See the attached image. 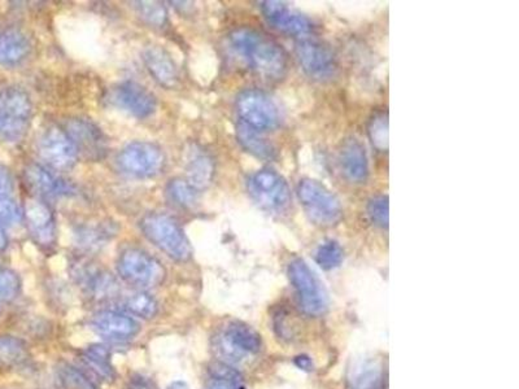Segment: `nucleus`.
I'll return each instance as SVG.
<instances>
[{"instance_id": "ea45409f", "label": "nucleus", "mask_w": 519, "mask_h": 389, "mask_svg": "<svg viewBox=\"0 0 519 389\" xmlns=\"http://www.w3.org/2000/svg\"><path fill=\"white\" fill-rule=\"evenodd\" d=\"M129 389H159V387L151 378L137 374L130 378Z\"/></svg>"}, {"instance_id": "7c9ffc66", "label": "nucleus", "mask_w": 519, "mask_h": 389, "mask_svg": "<svg viewBox=\"0 0 519 389\" xmlns=\"http://www.w3.org/2000/svg\"><path fill=\"white\" fill-rule=\"evenodd\" d=\"M369 137L371 143L380 152L388 149V116L386 112H378L369 122Z\"/></svg>"}, {"instance_id": "423d86ee", "label": "nucleus", "mask_w": 519, "mask_h": 389, "mask_svg": "<svg viewBox=\"0 0 519 389\" xmlns=\"http://www.w3.org/2000/svg\"><path fill=\"white\" fill-rule=\"evenodd\" d=\"M237 112L241 123L260 132L277 129L282 122L277 103L260 90L243 91L237 99Z\"/></svg>"}, {"instance_id": "9b49d317", "label": "nucleus", "mask_w": 519, "mask_h": 389, "mask_svg": "<svg viewBox=\"0 0 519 389\" xmlns=\"http://www.w3.org/2000/svg\"><path fill=\"white\" fill-rule=\"evenodd\" d=\"M38 149L44 162L58 172L72 169L78 160L75 144L60 126L51 125L44 130Z\"/></svg>"}, {"instance_id": "c85d7f7f", "label": "nucleus", "mask_w": 519, "mask_h": 389, "mask_svg": "<svg viewBox=\"0 0 519 389\" xmlns=\"http://www.w3.org/2000/svg\"><path fill=\"white\" fill-rule=\"evenodd\" d=\"M199 191L184 178H174L167 185V196L170 203L182 209H193L197 204Z\"/></svg>"}, {"instance_id": "6ab92c4d", "label": "nucleus", "mask_w": 519, "mask_h": 389, "mask_svg": "<svg viewBox=\"0 0 519 389\" xmlns=\"http://www.w3.org/2000/svg\"><path fill=\"white\" fill-rule=\"evenodd\" d=\"M75 276L79 285L96 299L109 297L117 290L116 279L112 274L88 262L77 265Z\"/></svg>"}, {"instance_id": "9d476101", "label": "nucleus", "mask_w": 519, "mask_h": 389, "mask_svg": "<svg viewBox=\"0 0 519 389\" xmlns=\"http://www.w3.org/2000/svg\"><path fill=\"white\" fill-rule=\"evenodd\" d=\"M288 278L305 313L320 315L326 311L327 299L323 285L305 261L300 258L294 259L288 267Z\"/></svg>"}, {"instance_id": "5701e85b", "label": "nucleus", "mask_w": 519, "mask_h": 389, "mask_svg": "<svg viewBox=\"0 0 519 389\" xmlns=\"http://www.w3.org/2000/svg\"><path fill=\"white\" fill-rule=\"evenodd\" d=\"M32 44L28 35L17 28L0 32V65L14 67L28 58Z\"/></svg>"}, {"instance_id": "2eb2a0df", "label": "nucleus", "mask_w": 519, "mask_h": 389, "mask_svg": "<svg viewBox=\"0 0 519 389\" xmlns=\"http://www.w3.org/2000/svg\"><path fill=\"white\" fill-rule=\"evenodd\" d=\"M23 214L35 243L52 249L56 243V221L51 208L42 199L32 197L26 200Z\"/></svg>"}, {"instance_id": "58836bf2", "label": "nucleus", "mask_w": 519, "mask_h": 389, "mask_svg": "<svg viewBox=\"0 0 519 389\" xmlns=\"http://www.w3.org/2000/svg\"><path fill=\"white\" fill-rule=\"evenodd\" d=\"M14 190V178H12L10 170L0 164V194L8 196V194Z\"/></svg>"}, {"instance_id": "0eeeda50", "label": "nucleus", "mask_w": 519, "mask_h": 389, "mask_svg": "<svg viewBox=\"0 0 519 389\" xmlns=\"http://www.w3.org/2000/svg\"><path fill=\"white\" fill-rule=\"evenodd\" d=\"M117 267L126 282L141 288L158 287L167 276V271L158 258L137 249L123 250Z\"/></svg>"}, {"instance_id": "c9c22d12", "label": "nucleus", "mask_w": 519, "mask_h": 389, "mask_svg": "<svg viewBox=\"0 0 519 389\" xmlns=\"http://www.w3.org/2000/svg\"><path fill=\"white\" fill-rule=\"evenodd\" d=\"M135 5H137L138 14L144 22L155 26L164 25L167 22V11L160 3L138 2Z\"/></svg>"}, {"instance_id": "f03ea898", "label": "nucleus", "mask_w": 519, "mask_h": 389, "mask_svg": "<svg viewBox=\"0 0 519 389\" xmlns=\"http://www.w3.org/2000/svg\"><path fill=\"white\" fill-rule=\"evenodd\" d=\"M141 230L153 246L176 261H188L193 249L182 227L165 213H150L141 218Z\"/></svg>"}, {"instance_id": "e433bc0d", "label": "nucleus", "mask_w": 519, "mask_h": 389, "mask_svg": "<svg viewBox=\"0 0 519 389\" xmlns=\"http://www.w3.org/2000/svg\"><path fill=\"white\" fill-rule=\"evenodd\" d=\"M388 212L389 209L387 196H383V194H380V196L373 197V199L369 202L368 214L374 225L382 227V229L387 227Z\"/></svg>"}, {"instance_id": "39448f33", "label": "nucleus", "mask_w": 519, "mask_h": 389, "mask_svg": "<svg viewBox=\"0 0 519 389\" xmlns=\"http://www.w3.org/2000/svg\"><path fill=\"white\" fill-rule=\"evenodd\" d=\"M247 187L253 202L270 213H285L290 208V188L287 182L274 170L262 169L252 174Z\"/></svg>"}, {"instance_id": "b1692460", "label": "nucleus", "mask_w": 519, "mask_h": 389, "mask_svg": "<svg viewBox=\"0 0 519 389\" xmlns=\"http://www.w3.org/2000/svg\"><path fill=\"white\" fill-rule=\"evenodd\" d=\"M348 389H383L385 371L377 359H364L350 368L347 376Z\"/></svg>"}, {"instance_id": "4c0bfd02", "label": "nucleus", "mask_w": 519, "mask_h": 389, "mask_svg": "<svg viewBox=\"0 0 519 389\" xmlns=\"http://www.w3.org/2000/svg\"><path fill=\"white\" fill-rule=\"evenodd\" d=\"M23 211L8 196L0 194V226H14L22 222Z\"/></svg>"}, {"instance_id": "a19ab883", "label": "nucleus", "mask_w": 519, "mask_h": 389, "mask_svg": "<svg viewBox=\"0 0 519 389\" xmlns=\"http://www.w3.org/2000/svg\"><path fill=\"white\" fill-rule=\"evenodd\" d=\"M297 367L303 368V370L311 371L314 368V364H312L311 358L306 356H300L295 359Z\"/></svg>"}, {"instance_id": "aec40b11", "label": "nucleus", "mask_w": 519, "mask_h": 389, "mask_svg": "<svg viewBox=\"0 0 519 389\" xmlns=\"http://www.w3.org/2000/svg\"><path fill=\"white\" fill-rule=\"evenodd\" d=\"M23 174H25L26 184L38 199L63 196V194H69L72 191L70 185L65 184L63 179L58 178L41 165H29Z\"/></svg>"}, {"instance_id": "f8f14e48", "label": "nucleus", "mask_w": 519, "mask_h": 389, "mask_svg": "<svg viewBox=\"0 0 519 389\" xmlns=\"http://www.w3.org/2000/svg\"><path fill=\"white\" fill-rule=\"evenodd\" d=\"M64 130L75 144L78 158L82 156L86 160L99 161L107 155V140L93 121L70 119L65 123Z\"/></svg>"}, {"instance_id": "c03bdc74", "label": "nucleus", "mask_w": 519, "mask_h": 389, "mask_svg": "<svg viewBox=\"0 0 519 389\" xmlns=\"http://www.w3.org/2000/svg\"><path fill=\"white\" fill-rule=\"evenodd\" d=\"M2 302V300H0ZM0 313H2V303H0Z\"/></svg>"}, {"instance_id": "bb28decb", "label": "nucleus", "mask_w": 519, "mask_h": 389, "mask_svg": "<svg viewBox=\"0 0 519 389\" xmlns=\"http://www.w3.org/2000/svg\"><path fill=\"white\" fill-rule=\"evenodd\" d=\"M205 389H243L241 374L223 362L212 365Z\"/></svg>"}, {"instance_id": "412c9836", "label": "nucleus", "mask_w": 519, "mask_h": 389, "mask_svg": "<svg viewBox=\"0 0 519 389\" xmlns=\"http://www.w3.org/2000/svg\"><path fill=\"white\" fill-rule=\"evenodd\" d=\"M341 173L352 184H364L369 174L367 152L355 138L344 141L339 152Z\"/></svg>"}, {"instance_id": "4be33fe9", "label": "nucleus", "mask_w": 519, "mask_h": 389, "mask_svg": "<svg viewBox=\"0 0 519 389\" xmlns=\"http://www.w3.org/2000/svg\"><path fill=\"white\" fill-rule=\"evenodd\" d=\"M143 60L149 72L161 86L173 88L178 85V69L167 50L160 46L147 47L143 52Z\"/></svg>"}, {"instance_id": "a211bd4d", "label": "nucleus", "mask_w": 519, "mask_h": 389, "mask_svg": "<svg viewBox=\"0 0 519 389\" xmlns=\"http://www.w3.org/2000/svg\"><path fill=\"white\" fill-rule=\"evenodd\" d=\"M91 326L97 334L114 340L132 339L141 330L140 323L129 315L111 311L100 312L94 315Z\"/></svg>"}, {"instance_id": "2f4dec72", "label": "nucleus", "mask_w": 519, "mask_h": 389, "mask_svg": "<svg viewBox=\"0 0 519 389\" xmlns=\"http://www.w3.org/2000/svg\"><path fill=\"white\" fill-rule=\"evenodd\" d=\"M315 261L323 270H332L343 261V249L336 241H324L315 252Z\"/></svg>"}, {"instance_id": "79ce46f5", "label": "nucleus", "mask_w": 519, "mask_h": 389, "mask_svg": "<svg viewBox=\"0 0 519 389\" xmlns=\"http://www.w3.org/2000/svg\"><path fill=\"white\" fill-rule=\"evenodd\" d=\"M7 243H8L7 237H5L2 226H0V253H2L3 250L5 249V247H7Z\"/></svg>"}, {"instance_id": "20e7f679", "label": "nucleus", "mask_w": 519, "mask_h": 389, "mask_svg": "<svg viewBox=\"0 0 519 389\" xmlns=\"http://www.w3.org/2000/svg\"><path fill=\"white\" fill-rule=\"evenodd\" d=\"M300 203L314 225L332 227L343 217L341 202L323 185L314 179H303L297 187Z\"/></svg>"}, {"instance_id": "6e6552de", "label": "nucleus", "mask_w": 519, "mask_h": 389, "mask_svg": "<svg viewBox=\"0 0 519 389\" xmlns=\"http://www.w3.org/2000/svg\"><path fill=\"white\" fill-rule=\"evenodd\" d=\"M117 165L129 176L151 178L160 174L165 155L160 147L151 141H132L117 156Z\"/></svg>"}, {"instance_id": "473e14b6", "label": "nucleus", "mask_w": 519, "mask_h": 389, "mask_svg": "<svg viewBox=\"0 0 519 389\" xmlns=\"http://www.w3.org/2000/svg\"><path fill=\"white\" fill-rule=\"evenodd\" d=\"M109 234V230L105 226H85L77 231L78 237L79 246L84 247L87 250L99 249L100 246H105V238Z\"/></svg>"}, {"instance_id": "a878e982", "label": "nucleus", "mask_w": 519, "mask_h": 389, "mask_svg": "<svg viewBox=\"0 0 519 389\" xmlns=\"http://www.w3.org/2000/svg\"><path fill=\"white\" fill-rule=\"evenodd\" d=\"M85 365L97 376L105 380L114 378V370L111 365L109 350L103 346L88 347L84 352Z\"/></svg>"}, {"instance_id": "f704fd0d", "label": "nucleus", "mask_w": 519, "mask_h": 389, "mask_svg": "<svg viewBox=\"0 0 519 389\" xmlns=\"http://www.w3.org/2000/svg\"><path fill=\"white\" fill-rule=\"evenodd\" d=\"M20 287H22V283L14 271L0 269V300L12 302L16 299Z\"/></svg>"}, {"instance_id": "37998d69", "label": "nucleus", "mask_w": 519, "mask_h": 389, "mask_svg": "<svg viewBox=\"0 0 519 389\" xmlns=\"http://www.w3.org/2000/svg\"><path fill=\"white\" fill-rule=\"evenodd\" d=\"M168 389H190V387H188L187 383L178 380V382L172 383Z\"/></svg>"}, {"instance_id": "cd10ccee", "label": "nucleus", "mask_w": 519, "mask_h": 389, "mask_svg": "<svg viewBox=\"0 0 519 389\" xmlns=\"http://www.w3.org/2000/svg\"><path fill=\"white\" fill-rule=\"evenodd\" d=\"M123 308L129 313L143 318V320H151L159 312V305L151 294L147 292L138 291L129 294L121 303Z\"/></svg>"}, {"instance_id": "f3484780", "label": "nucleus", "mask_w": 519, "mask_h": 389, "mask_svg": "<svg viewBox=\"0 0 519 389\" xmlns=\"http://www.w3.org/2000/svg\"><path fill=\"white\" fill-rule=\"evenodd\" d=\"M186 181L195 190H205L214 181V161L203 147L191 144L185 153Z\"/></svg>"}, {"instance_id": "f257e3e1", "label": "nucleus", "mask_w": 519, "mask_h": 389, "mask_svg": "<svg viewBox=\"0 0 519 389\" xmlns=\"http://www.w3.org/2000/svg\"><path fill=\"white\" fill-rule=\"evenodd\" d=\"M229 46L250 69L264 78L277 81L287 72V54L281 44L264 32L249 28L238 29L229 35Z\"/></svg>"}, {"instance_id": "dca6fc26", "label": "nucleus", "mask_w": 519, "mask_h": 389, "mask_svg": "<svg viewBox=\"0 0 519 389\" xmlns=\"http://www.w3.org/2000/svg\"><path fill=\"white\" fill-rule=\"evenodd\" d=\"M261 12L274 28L300 40L314 32V23L302 14L288 10L281 2H261Z\"/></svg>"}, {"instance_id": "393cba45", "label": "nucleus", "mask_w": 519, "mask_h": 389, "mask_svg": "<svg viewBox=\"0 0 519 389\" xmlns=\"http://www.w3.org/2000/svg\"><path fill=\"white\" fill-rule=\"evenodd\" d=\"M237 135L239 143L252 155L260 158H273L276 155L274 147L261 137L258 130L250 129V126L241 122L238 125Z\"/></svg>"}, {"instance_id": "7ed1b4c3", "label": "nucleus", "mask_w": 519, "mask_h": 389, "mask_svg": "<svg viewBox=\"0 0 519 389\" xmlns=\"http://www.w3.org/2000/svg\"><path fill=\"white\" fill-rule=\"evenodd\" d=\"M31 97L20 87H8L0 93V138L19 141L31 126Z\"/></svg>"}, {"instance_id": "1a4fd4ad", "label": "nucleus", "mask_w": 519, "mask_h": 389, "mask_svg": "<svg viewBox=\"0 0 519 389\" xmlns=\"http://www.w3.org/2000/svg\"><path fill=\"white\" fill-rule=\"evenodd\" d=\"M214 349L229 362H241L261 349V339L252 327L230 322L214 339Z\"/></svg>"}, {"instance_id": "c756f323", "label": "nucleus", "mask_w": 519, "mask_h": 389, "mask_svg": "<svg viewBox=\"0 0 519 389\" xmlns=\"http://www.w3.org/2000/svg\"><path fill=\"white\" fill-rule=\"evenodd\" d=\"M28 358V348L14 336H0V364L16 366Z\"/></svg>"}, {"instance_id": "ddd939ff", "label": "nucleus", "mask_w": 519, "mask_h": 389, "mask_svg": "<svg viewBox=\"0 0 519 389\" xmlns=\"http://www.w3.org/2000/svg\"><path fill=\"white\" fill-rule=\"evenodd\" d=\"M296 56L304 72L312 78L327 81L335 77L338 67L334 55L323 43L303 38L296 44Z\"/></svg>"}, {"instance_id": "72a5a7b5", "label": "nucleus", "mask_w": 519, "mask_h": 389, "mask_svg": "<svg viewBox=\"0 0 519 389\" xmlns=\"http://www.w3.org/2000/svg\"><path fill=\"white\" fill-rule=\"evenodd\" d=\"M60 378L68 389H96L87 375L69 365L60 368Z\"/></svg>"}, {"instance_id": "4468645a", "label": "nucleus", "mask_w": 519, "mask_h": 389, "mask_svg": "<svg viewBox=\"0 0 519 389\" xmlns=\"http://www.w3.org/2000/svg\"><path fill=\"white\" fill-rule=\"evenodd\" d=\"M108 102L114 107L137 117L146 119L156 109V99L146 87L135 82H123L109 91Z\"/></svg>"}]
</instances>
